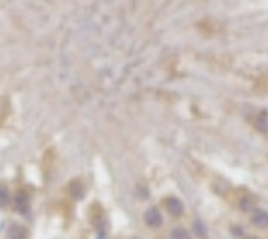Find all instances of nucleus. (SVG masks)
Wrapping results in <instances>:
<instances>
[{"label": "nucleus", "mask_w": 268, "mask_h": 239, "mask_svg": "<svg viewBox=\"0 0 268 239\" xmlns=\"http://www.w3.org/2000/svg\"><path fill=\"white\" fill-rule=\"evenodd\" d=\"M136 239H138V237H136Z\"/></svg>", "instance_id": "obj_12"}, {"label": "nucleus", "mask_w": 268, "mask_h": 239, "mask_svg": "<svg viewBox=\"0 0 268 239\" xmlns=\"http://www.w3.org/2000/svg\"><path fill=\"white\" fill-rule=\"evenodd\" d=\"M29 237V229L21 223H11L7 229V239H27Z\"/></svg>", "instance_id": "obj_5"}, {"label": "nucleus", "mask_w": 268, "mask_h": 239, "mask_svg": "<svg viewBox=\"0 0 268 239\" xmlns=\"http://www.w3.org/2000/svg\"><path fill=\"white\" fill-rule=\"evenodd\" d=\"M170 239H194V235L186 227H174L172 233H170Z\"/></svg>", "instance_id": "obj_9"}, {"label": "nucleus", "mask_w": 268, "mask_h": 239, "mask_svg": "<svg viewBox=\"0 0 268 239\" xmlns=\"http://www.w3.org/2000/svg\"><path fill=\"white\" fill-rule=\"evenodd\" d=\"M236 205H238V209L240 211H252V209H256L254 205H256V197L254 195H250V193H244L242 197H238V201H236Z\"/></svg>", "instance_id": "obj_6"}, {"label": "nucleus", "mask_w": 268, "mask_h": 239, "mask_svg": "<svg viewBox=\"0 0 268 239\" xmlns=\"http://www.w3.org/2000/svg\"><path fill=\"white\" fill-rule=\"evenodd\" d=\"M164 207H166L168 215H172L174 219H180V217L184 215V211H186L182 199H180V197H174V195H170V197L164 199Z\"/></svg>", "instance_id": "obj_2"}, {"label": "nucleus", "mask_w": 268, "mask_h": 239, "mask_svg": "<svg viewBox=\"0 0 268 239\" xmlns=\"http://www.w3.org/2000/svg\"><path fill=\"white\" fill-rule=\"evenodd\" d=\"M244 239H260V237H256V235H248V237H244Z\"/></svg>", "instance_id": "obj_11"}, {"label": "nucleus", "mask_w": 268, "mask_h": 239, "mask_svg": "<svg viewBox=\"0 0 268 239\" xmlns=\"http://www.w3.org/2000/svg\"><path fill=\"white\" fill-rule=\"evenodd\" d=\"M192 235H196V237H200V239H206L208 237V227L204 225V221L202 219H196L194 223H192Z\"/></svg>", "instance_id": "obj_8"}, {"label": "nucleus", "mask_w": 268, "mask_h": 239, "mask_svg": "<svg viewBox=\"0 0 268 239\" xmlns=\"http://www.w3.org/2000/svg\"><path fill=\"white\" fill-rule=\"evenodd\" d=\"M230 231H232V235H234V237H244V233H242V227H240V225H232V227H230Z\"/></svg>", "instance_id": "obj_10"}, {"label": "nucleus", "mask_w": 268, "mask_h": 239, "mask_svg": "<svg viewBox=\"0 0 268 239\" xmlns=\"http://www.w3.org/2000/svg\"><path fill=\"white\" fill-rule=\"evenodd\" d=\"M144 223L150 227V229H160L162 225H164V217H162V211L156 207V205H152V207H148L146 209V213H144Z\"/></svg>", "instance_id": "obj_1"}, {"label": "nucleus", "mask_w": 268, "mask_h": 239, "mask_svg": "<svg viewBox=\"0 0 268 239\" xmlns=\"http://www.w3.org/2000/svg\"><path fill=\"white\" fill-rule=\"evenodd\" d=\"M13 205V195L7 183H0V209H7Z\"/></svg>", "instance_id": "obj_7"}, {"label": "nucleus", "mask_w": 268, "mask_h": 239, "mask_svg": "<svg viewBox=\"0 0 268 239\" xmlns=\"http://www.w3.org/2000/svg\"><path fill=\"white\" fill-rule=\"evenodd\" d=\"M13 207H15L19 213H27V211H29V207H31V197H29V193H27L25 189H21V191L17 193V197L13 199Z\"/></svg>", "instance_id": "obj_4"}, {"label": "nucleus", "mask_w": 268, "mask_h": 239, "mask_svg": "<svg viewBox=\"0 0 268 239\" xmlns=\"http://www.w3.org/2000/svg\"><path fill=\"white\" fill-rule=\"evenodd\" d=\"M250 223L256 229H266L268 227V211L266 209H252L250 211Z\"/></svg>", "instance_id": "obj_3"}]
</instances>
